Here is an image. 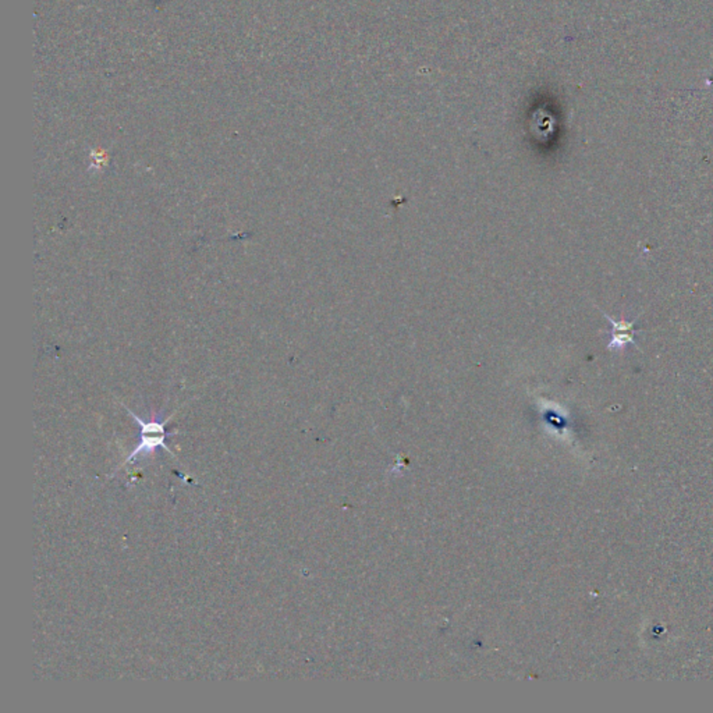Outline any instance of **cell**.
<instances>
[{
  "mask_svg": "<svg viewBox=\"0 0 713 713\" xmlns=\"http://www.w3.org/2000/svg\"><path fill=\"white\" fill-rule=\"evenodd\" d=\"M173 434H152V432H141V442L140 444L130 453V456L127 457V460L125 462V464L132 462L138 454L144 453V454H151L154 453L157 447H162L165 450H167L170 454H173L170 452V449L166 446L165 440L167 436H170Z\"/></svg>",
  "mask_w": 713,
  "mask_h": 713,
  "instance_id": "1",
  "label": "cell"
},
{
  "mask_svg": "<svg viewBox=\"0 0 713 713\" xmlns=\"http://www.w3.org/2000/svg\"><path fill=\"white\" fill-rule=\"evenodd\" d=\"M608 321L612 323V341L609 344V348H619L625 345V343H635V323L634 322H625V321H615L609 315H606Z\"/></svg>",
  "mask_w": 713,
  "mask_h": 713,
  "instance_id": "2",
  "label": "cell"
}]
</instances>
